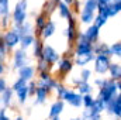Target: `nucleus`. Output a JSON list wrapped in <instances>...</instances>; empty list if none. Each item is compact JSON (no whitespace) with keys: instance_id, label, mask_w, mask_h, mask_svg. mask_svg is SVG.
Wrapping results in <instances>:
<instances>
[{"instance_id":"49","label":"nucleus","mask_w":121,"mask_h":120,"mask_svg":"<svg viewBox=\"0 0 121 120\" xmlns=\"http://www.w3.org/2000/svg\"><path fill=\"white\" fill-rule=\"evenodd\" d=\"M51 120H60L59 117H54V119H51Z\"/></svg>"},{"instance_id":"50","label":"nucleus","mask_w":121,"mask_h":120,"mask_svg":"<svg viewBox=\"0 0 121 120\" xmlns=\"http://www.w3.org/2000/svg\"><path fill=\"white\" fill-rule=\"evenodd\" d=\"M70 120H82V119H70Z\"/></svg>"},{"instance_id":"18","label":"nucleus","mask_w":121,"mask_h":120,"mask_svg":"<svg viewBox=\"0 0 121 120\" xmlns=\"http://www.w3.org/2000/svg\"><path fill=\"white\" fill-rule=\"evenodd\" d=\"M83 37L87 40V41H90V42H93V41H96L97 40V37H99V28L96 27V26H89V28L85 31V34H83Z\"/></svg>"},{"instance_id":"23","label":"nucleus","mask_w":121,"mask_h":120,"mask_svg":"<svg viewBox=\"0 0 121 120\" xmlns=\"http://www.w3.org/2000/svg\"><path fill=\"white\" fill-rule=\"evenodd\" d=\"M35 41V37L32 34H28V35H23L20 37V44H21V50H27L28 47H31Z\"/></svg>"},{"instance_id":"46","label":"nucleus","mask_w":121,"mask_h":120,"mask_svg":"<svg viewBox=\"0 0 121 120\" xmlns=\"http://www.w3.org/2000/svg\"><path fill=\"white\" fill-rule=\"evenodd\" d=\"M60 1H63L65 4H68V6H69V4H72V3H73L75 0H60Z\"/></svg>"},{"instance_id":"10","label":"nucleus","mask_w":121,"mask_h":120,"mask_svg":"<svg viewBox=\"0 0 121 120\" xmlns=\"http://www.w3.org/2000/svg\"><path fill=\"white\" fill-rule=\"evenodd\" d=\"M3 41H4V44H6L7 48H14L16 45L20 44V35H18L14 30H10L4 34Z\"/></svg>"},{"instance_id":"43","label":"nucleus","mask_w":121,"mask_h":120,"mask_svg":"<svg viewBox=\"0 0 121 120\" xmlns=\"http://www.w3.org/2000/svg\"><path fill=\"white\" fill-rule=\"evenodd\" d=\"M114 0H97V6H108L111 4Z\"/></svg>"},{"instance_id":"21","label":"nucleus","mask_w":121,"mask_h":120,"mask_svg":"<svg viewBox=\"0 0 121 120\" xmlns=\"http://www.w3.org/2000/svg\"><path fill=\"white\" fill-rule=\"evenodd\" d=\"M56 9H58V11H59V16L62 18H69L72 14H70V9H69V6L68 4H65L63 1H59L58 4H56Z\"/></svg>"},{"instance_id":"8","label":"nucleus","mask_w":121,"mask_h":120,"mask_svg":"<svg viewBox=\"0 0 121 120\" xmlns=\"http://www.w3.org/2000/svg\"><path fill=\"white\" fill-rule=\"evenodd\" d=\"M62 99H65V100H66L70 106H73V107H80V106H82V96H80L79 93L73 92V90L66 89V92H65L63 96H62Z\"/></svg>"},{"instance_id":"9","label":"nucleus","mask_w":121,"mask_h":120,"mask_svg":"<svg viewBox=\"0 0 121 120\" xmlns=\"http://www.w3.org/2000/svg\"><path fill=\"white\" fill-rule=\"evenodd\" d=\"M28 62V55H27V51L26 50H17L14 52V62H13V68L16 69H20L21 66L27 65Z\"/></svg>"},{"instance_id":"27","label":"nucleus","mask_w":121,"mask_h":120,"mask_svg":"<svg viewBox=\"0 0 121 120\" xmlns=\"http://www.w3.org/2000/svg\"><path fill=\"white\" fill-rule=\"evenodd\" d=\"M94 58V54H89V55H80V57H76V65L79 66H86L91 60Z\"/></svg>"},{"instance_id":"51","label":"nucleus","mask_w":121,"mask_h":120,"mask_svg":"<svg viewBox=\"0 0 121 120\" xmlns=\"http://www.w3.org/2000/svg\"><path fill=\"white\" fill-rule=\"evenodd\" d=\"M117 120H120V119H117Z\"/></svg>"},{"instance_id":"48","label":"nucleus","mask_w":121,"mask_h":120,"mask_svg":"<svg viewBox=\"0 0 121 120\" xmlns=\"http://www.w3.org/2000/svg\"><path fill=\"white\" fill-rule=\"evenodd\" d=\"M14 120H23V117H16Z\"/></svg>"},{"instance_id":"6","label":"nucleus","mask_w":121,"mask_h":120,"mask_svg":"<svg viewBox=\"0 0 121 120\" xmlns=\"http://www.w3.org/2000/svg\"><path fill=\"white\" fill-rule=\"evenodd\" d=\"M110 58L106 57V55H96L94 58V71L97 74H101L104 75L107 71H108V65H110Z\"/></svg>"},{"instance_id":"26","label":"nucleus","mask_w":121,"mask_h":120,"mask_svg":"<svg viewBox=\"0 0 121 120\" xmlns=\"http://www.w3.org/2000/svg\"><path fill=\"white\" fill-rule=\"evenodd\" d=\"M93 52H96V55H106V57H110V54H108V47H107L104 42H101V44L93 47Z\"/></svg>"},{"instance_id":"3","label":"nucleus","mask_w":121,"mask_h":120,"mask_svg":"<svg viewBox=\"0 0 121 120\" xmlns=\"http://www.w3.org/2000/svg\"><path fill=\"white\" fill-rule=\"evenodd\" d=\"M93 54V44L87 41L83 34H78V45H76V57Z\"/></svg>"},{"instance_id":"45","label":"nucleus","mask_w":121,"mask_h":120,"mask_svg":"<svg viewBox=\"0 0 121 120\" xmlns=\"http://www.w3.org/2000/svg\"><path fill=\"white\" fill-rule=\"evenodd\" d=\"M103 81H104V78H103V79H96L94 83H96L97 86H101V85H103Z\"/></svg>"},{"instance_id":"1","label":"nucleus","mask_w":121,"mask_h":120,"mask_svg":"<svg viewBox=\"0 0 121 120\" xmlns=\"http://www.w3.org/2000/svg\"><path fill=\"white\" fill-rule=\"evenodd\" d=\"M120 89V81L114 82L111 79H104L103 81V85L100 86L99 90V100H101L104 105L108 103L114 96H116V92Z\"/></svg>"},{"instance_id":"40","label":"nucleus","mask_w":121,"mask_h":120,"mask_svg":"<svg viewBox=\"0 0 121 120\" xmlns=\"http://www.w3.org/2000/svg\"><path fill=\"white\" fill-rule=\"evenodd\" d=\"M66 92V88L63 86V85H58L56 86V93H58V97L62 99V96H63V93Z\"/></svg>"},{"instance_id":"2","label":"nucleus","mask_w":121,"mask_h":120,"mask_svg":"<svg viewBox=\"0 0 121 120\" xmlns=\"http://www.w3.org/2000/svg\"><path fill=\"white\" fill-rule=\"evenodd\" d=\"M27 9H28V1L27 0H18L16 4V9L13 11V23L14 26H21L23 23L27 21Z\"/></svg>"},{"instance_id":"29","label":"nucleus","mask_w":121,"mask_h":120,"mask_svg":"<svg viewBox=\"0 0 121 120\" xmlns=\"http://www.w3.org/2000/svg\"><path fill=\"white\" fill-rule=\"evenodd\" d=\"M10 14V0H0V16L9 17Z\"/></svg>"},{"instance_id":"31","label":"nucleus","mask_w":121,"mask_h":120,"mask_svg":"<svg viewBox=\"0 0 121 120\" xmlns=\"http://www.w3.org/2000/svg\"><path fill=\"white\" fill-rule=\"evenodd\" d=\"M32 45H34V57L41 60V54H42V48H44L42 41H41V40H35Z\"/></svg>"},{"instance_id":"42","label":"nucleus","mask_w":121,"mask_h":120,"mask_svg":"<svg viewBox=\"0 0 121 120\" xmlns=\"http://www.w3.org/2000/svg\"><path fill=\"white\" fill-rule=\"evenodd\" d=\"M7 89V83H6V79L4 78H0V95Z\"/></svg>"},{"instance_id":"12","label":"nucleus","mask_w":121,"mask_h":120,"mask_svg":"<svg viewBox=\"0 0 121 120\" xmlns=\"http://www.w3.org/2000/svg\"><path fill=\"white\" fill-rule=\"evenodd\" d=\"M34 72H35L34 66H31V65H24V66H21V68L18 69V76H20V79H24L26 82H28V81L32 79Z\"/></svg>"},{"instance_id":"22","label":"nucleus","mask_w":121,"mask_h":120,"mask_svg":"<svg viewBox=\"0 0 121 120\" xmlns=\"http://www.w3.org/2000/svg\"><path fill=\"white\" fill-rule=\"evenodd\" d=\"M16 95H17V99L21 105H24L27 102V97H28V83L23 88H20L18 90H16Z\"/></svg>"},{"instance_id":"15","label":"nucleus","mask_w":121,"mask_h":120,"mask_svg":"<svg viewBox=\"0 0 121 120\" xmlns=\"http://www.w3.org/2000/svg\"><path fill=\"white\" fill-rule=\"evenodd\" d=\"M63 112V102L62 100H56L52 103L51 106V110H49V119H54V117H59V115Z\"/></svg>"},{"instance_id":"32","label":"nucleus","mask_w":121,"mask_h":120,"mask_svg":"<svg viewBox=\"0 0 121 120\" xmlns=\"http://www.w3.org/2000/svg\"><path fill=\"white\" fill-rule=\"evenodd\" d=\"M108 54L110 55H114V57H120L121 55V44L117 41L114 44H111L108 47Z\"/></svg>"},{"instance_id":"37","label":"nucleus","mask_w":121,"mask_h":120,"mask_svg":"<svg viewBox=\"0 0 121 120\" xmlns=\"http://www.w3.org/2000/svg\"><path fill=\"white\" fill-rule=\"evenodd\" d=\"M26 85H27V82H26L24 79H20V78H18V79H17V81L13 83L11 90H13V92H16V90H18L20 88H23V86H26Z\"/></svg>"},{"instance_id":"36","label":"nucleus","mask_w":121,"mask_h":120,"mask_svg":"<svg viewBox=\"0 0 121 120\" xmlns=\"http://www.w3.org/2000/svg\"><path fill=\"white\" fill-rule=\"evenodd\" d=\"M90 75H91V71H90V69L83 68V69H82V72H80V75H79V76H80L79 79H80L82 82H87V81H89V78H90Z\"/></svg>"},{"instance_id":"41","label":"nucleus","mask_w":121,"mask_h":120,"mask_svg":"<svg viewBox=\"0 0 121 120\" xmlns=\"http://www.w3.org/2000/svg\"><path fill=\"white\" fill-rule=\"evenodd\" d=\"M35 86H37V83H35L34 81H31L30 85H28V95H34V93H35V89H37Z\"/></svg>"},{"instance_id":"33","label":"nucleus","mask_w":121,"mask_h":120,"mask_svg":"<svg viewBox=\"0 0 121 120\" xmlns=\"http://www.w3.org/2000/svg\"><path fill=\"white\" fill-rule=\"evenodd\" d=\"M106 23H107V17H104V16H101V14H97V16L93 18V26H96L97 28L103 27Z\"/></svg>"},{"instance_id":"25","label":"nucleus","mask_w":121,"mask_h":120,"mask_svg":"<svg viewBox=\"0 0 121 120\" xmlns=\"http://www.w3.org/2000/svg\"><path fill=\"white\" fill-rule=\"evenodd\" d=\"M96 10H97V0H86L82 11H86V13L94 14V11H96Z\"/></svg>"},{"instance_id":"14","label":"nucleus","mask_w":121,"mask_h":120,"mask_svg":"<svg viewBox=\"0 0 121 120\" xmlns=\"http://www.w3.org/2000/svg\"><path fill=\"white\" fill-rule=\"evenodd\" d=\"M55 30H56L55 23H54V21H47V24H45V26H44V28L41 30L42 40H47V38L52 37V35H54V32H55Z\"/></svg>"},{"instance_id":"16","label":"nucleus","mask_w":121,"mask_h":120,"mask_svg":"<svg viewBox=\"0 0 121 120\" xmlns=\"http://www.w3.org/2000/svg\"><path fill=\"white\" fill-rule=\"evenodd\" d=\"M13 30L16 31L20 37H23V35H28V34H31L32 26H31V23L26 21V23H23L21 26H14V27H13Z\"/></svg>"},{"instance_id":"39","label":"nucleus","mask_w":121,"mask_h":120,"mask_svg":"<svg viewBox=\"0 0 121 120\" xmlns=\"http://www.w3.org/2000/svg\"><path fill=\"white\" fill-rule=\"evenodd\" d=\"M6 44H4V41H3V37H0V62L1 60L6 57Z\"/></svg>"},{"instance_id":"13","label":"nucleus","mask_w":121,"mask_h":120,"mask_svg":"<svg viewBox=\"0 0 121 120\" xmlns=\"http://www.w3.org/2000/svg\"><path fill=\"white\" fill-rule=\"evenodd\" d=\"M72 68H73V64H72V61L69 60V58H62L59 61V64H58V72H59L60 75L69 74L72 71Z\"/></svg>"},{"instance_id":"30","label":"nucleus","mask_w":121,"mask_h":120,"mask_svg":"<svg viewBox=\"0 0 121 120\" xmlns=\"http://www.w3.org/2000/svg\"><path fill=\"white\" fill-rule=\"evenodd\" d=\"M47 24V16H45V13H41V14H38L37 16V18H35V26H37V32H41V30L44 28V26Z\"/></svg>"},{"instance_id":"4","label":"nucleus","mask_w":121,"mask_h":120,"mask_svg":"<svg viewBox=\"0 0 121 120\" xmlns=\"http://www.w3.org/2000/svg\"><path fill=\"white\" fill-rule=\"evenodd\" d=\"M41 60L45 61V62L49 64V65H52V64H55L56 61L59 60V54L56 52V50H55L54 47H51V45H44L42 54H41Z\"/></svg>"},{"instance_id":"34","label":"nucleus","mask_w":121,"mask_h":120,"mask_svg":"<svg viewBox=\"0 0 121 120\" xmlns=\"http://www.w3.org/2000/svg\"><path fill=\"white\" fill-rule=\"evenodd\" d=\"M93 18H94V14L86 13V11H82V13H80V21L85 23V24H90V23H93Z\"/></svg>"},{"instance_id":"28","label":"nucleus","mask_w":121,"mask_h":120,"mask_svg":"<svg viewBox=\"0 0 121 120\" xmlns=\"http://www.w3.org/2000/svg\"><path fill=\"white\" fill-rule=\"evenodd\" d=\"M78 90H79V95L83 96V95H91L93 88L89 85V82H80L78 85Z\"/></svg>"},{"instance_id":"5","label":"nucleus","mask_w":121,"mask_h":120,"mask_svg":"<svg viewBox=\"0 0 121 120\" xmlns=\"http://www.w3.org/2000/svg\"><path fill=\"white\" fill-rule=\"evenodd\" d=\"M39 88H45L47 90H51L58 86V82L49 75V72H41L39 74V81H38Z\"/></svg>"},{"instance_id":"44","label":"nucleus","mask_w":121,"mask_h":120,"mask_svg":"<svg viewBox=\"0 0 121 120\" xmlns=\"http://www.w3.org/2000/svg\"><path fill=\"white\" fill-rule=\"evenodd\" d=\"M0 120H10L6 116V107H1L0 109Z\"/></svg>"},{"instance_id":"7","label":"nucleus","mask_w":121,"mask_h":120,"mask_svg":"<svg viewBox=\"0 0 121 120\" xmlns=\"http://www.w3.org/2000/svg\"><path fill=\"white\" fill-rule=\"evenodd\" d=\"M104 110H107L110 115H114V116L120 117V115H121V97H120V95L114 96L108 103H106Z\"/></svg>"},{"instance_id":"20","label":"nucleus","mask_w":121,"mask_h":120,"mask_svg":"<svg viewBox=\"0 0 121 120\" xmlns=\"http://www.w3.org/2000/svg\"><path fill=\"white\" fill-rule=\"evenodd\" d=\"M108 71H110V75H111V81H120V76H121V68H120V64H110L108 65Z\"/></svg>"},{"instance_id":"19","label":"nucleus","mask_w":121,"mask_h":120,"mask_svg":"<svg viewBox=\"0 0 121 120\" xmlns=\"http://www.w3.org/2000/svg\"><path fill=\"white\" fill-rule=\"evenodd\" d=\"M104 107H106V105H104L101 100L94 99V100H93V105H91L89 109H90L91 115H93V116H96V115H100V113L104 110Z\"/></svg>"},{"instance_id":"17","label":"nucleus","mask_w":121,"mask_h":120,"mask_svg":"<svg viewBox=\"0 0 121 120\" xmlns=\"http://www.w3.org/2000/svg\"><path fill=\"white\" fill-rule=\"evenodd\" d=\"M48 93H49V90H47L45 88H39V86H37V89H35V105H39V103H44L45 100H47V97H48Z\"/></svg>"},{"instance_id":"38","label":"nucleus","mask_w":121,"mask_h":120,"mask_svg":"<svg viewBox=\"0 0 121 120\" xmlns=\"http://www.w3.org/2000/svg\"><path fill=\"white\" fill-rule=\"evenodd\" d=\"M49 69H51L49 64H47L45 61H42V60H39V64H38V71L39 72H48Z\"/></svg>"},{"instance_id":"35","label":"nucleus","mask_w":121,"mask_h":120,"mask_svg":"<svg viewBox=\"0 0 121 120\" xmlns=\"http://www.w3.org/2000/svg\"><path fill=\"white\" fill-rule=\"evenodd\" d=\"M93 96L91 95H83L82 96V105L85 106V109H89L91 105H93Z\"/></svg>"},{"instance_id":"47","label":"nucleus","mask_w":121,"mask_h":120,"mask_svg":"<svg viewBox=\"0 0 121 120\" xmlns=\"http://www.w3.org/2000/svg\"><path fill=\"white\" fill-rule=\"evenodd\" d=\"M4 72V65H3V62H0V75Z\"/></svg>"},{"instance_id":"11","label":"nucleus","mask_w":121,"mask_h":120,"mask_svg":"<svg viewBox=\"0 0 121 120\" xmlns=\"http://www.w3.org/2000/svg\"><path fill=\"white\" fill-rule=\"evenodd\" d=\"M66 37H68V40H69V42L70 41H75V38H76V20H75V17L73 16H70L69 17V26H68V28L65 30L63 32Z\"/></svg>"},{"instance_id":"24","label":"nucleus","mask_w":121,"mask_h":120,"mask_svg":"<svg viewBox=\"0 0 121 120\" xmlns=\"http://www.w3.org/2000/svg\"><path fill=\"white\" fill-rule=\"evenodd\" d=\"M11 96H13V90H11V88H7L1 93L0 103H3V106H10L11 105Z\"/></svg>"}]
</instances>
